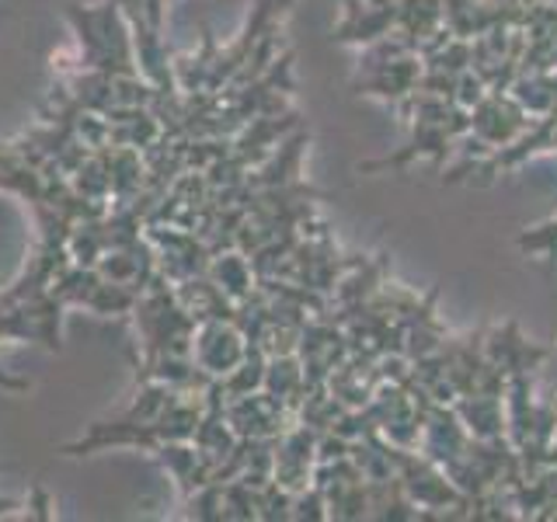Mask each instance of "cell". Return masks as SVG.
I'll return each instance as SVG.
<instances>
[{
	"label": "cell",
	"instance_id": "6da1fadb",
	"mask_svg": "<svg viewBox=\"0 0 557 522\" xmlns=\"http://www.w3.org/2000/svg\"><path fill=\"white\" fill-rule=\"evenodd\" d=\"M522 109L512 101V98H502V91H492L484 95L478 104H474V119H470V129L481 136V147L484 150H495L502 144H509V139L519 136L522 129Z\"/></svg>",
	"mask_w": 557,
	"mask_h": 522
}]
</instances>
